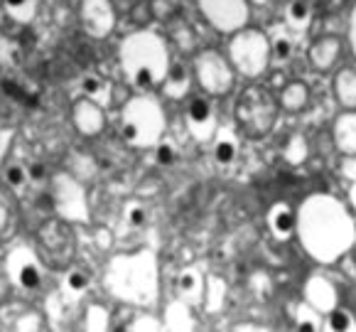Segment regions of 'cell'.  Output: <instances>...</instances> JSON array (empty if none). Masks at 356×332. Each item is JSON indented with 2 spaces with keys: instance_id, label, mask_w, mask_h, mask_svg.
<instances>
[{
  "instance_id": "7bdbcfd3",
  "label": "cell",
  "mask_w": 356,
  "mask_h": 332,
  "mask_svg": "<svg viewBox=\"0 0 356 332\" xmlns=\"http://www.w3.org/2000/svg\"><path fill=\"white\" fill-rule=\"evenodd\" d=\"M13 138H15V133H13L10 128H6V131H0V165H3V158L8 155V150H10Z\"/></svg>"
},
{
  "instance_id": "8d00e7d4",
  "label": "cell",
  "mask_w": 356,
  "mask_h": 332,
  "mask_svg": "<svg viewBox=\"0 0 356 332\" xmlns=\"http://www.w3.org/2000/svg\"><path fill=\"white\" fill-rule=\"evenodd\" d=\"M147 221V210L140 205V202H133V205L126 207V224L131 229H143Z\"/></svg>"
},
{
  "instance_id": "4316f807",
  "label": "cell",
  "mask_w": 356,
  "mask_h": 332,
  "mask_svg": "<svg viewBox=\"0 0 356 332\" xmlns=\"http://www.w3.org/2000/svg\"><path fill=\"white\" fill-rule=\"evenodd\" d=\"M270 40V59L278 64H285L293 59V52H295V35L285 27H278L275 35L268 37Z\"/></svg>"
},
{
  "instance_id": "7a4b0ae2",
  "label": "cell",
  "mask_w": 356,
  "mask_h": 332,
  "mask_svg": "<svg viewBox=\"0 0 356 332\" xmlns=\"http://www.w3.org/2000/svg\"><path fill=\"white\" fill-rule=\"evenodd\" d=\"M104 285L115 301L136 308H152L160 295V269L152 251L118 253L108 261Z\"/></svg>"
},
{
  "instance_id": "bcb514c9",
  "label": "cell",
  "mask_w": 356,
  "mask_h": 332,
  "mask_svg": "<svg viewBox=\"0 0 356 332\" xmlns=\"http://www.w3.org/2000/svg\"><path fill=\"white\" fill-rule=\"evenodd\" d=\"M285 84H288V79H285V74H283V72H275V74L270 77V91H273V89H278V91H280Z\"/></svg>"
},
{
  "instance_id": "83f0119b",
  "label": "cell",
  "mask_w": 356,
  "mask_h": 332,
  "mask_svg": "<svg viewBox=\"0 0 356 332\" xmlns=\"http://www.w3.org/2000/svg\"><path fill=\"white\" fill-rule=\"evenodd\" d=\"M226 293H229V285L221 276H207V288H204V301L202 308L207 313H219L226 303Z\"/></svg>"
},
{
  "instance_id": "44dd1931",
  "label": "cell",
  "mask_w": 356,
  "mask_h": 332,
  "mask_svg": "<svg viewBox=\"0 0 356 332\" xmlns=\"http://www.w3.org/2000/svg\"><path fill=\"white\" fill-rule=\"evenodd\" d=\"M192 77L194 74L189 72L187 67L172 64L168 77H165V81L160 84V89H163V94L168 96V99H184V96L189 94V86H192Z\"/></svg>"
},
{
  "instance_id": "8fae6325",
  "label": "cell",
  "mask_w": 356,
  "mask_h": 332,
  "mask_svg": "<svg viewBox=\"0 0 356 332\" xmlns=\"http://www.w3.org/2000/svg\"><path fill=\"white\" fill-rule=\"evenodd\" d=\"M197 6L219 32H236L248 22V0H197Z\"/></svg>"
},
{
  "instance_id": "5b68a950",
  "label": "cell",
  "mask_w": 356,
  "mask_h": 332,
  "mask_svg": "<svg viewBox=\"0 0 356 332\" xmlns=\"http://www.w3.org/2000/svg\"><path fill=\"white\" fill-rule=\"evenodd\" d=\"M35 251L44 269L67 271L76 256V234L72 229V221L62 219V216L42 221L35 234Z\"/></svg>"
},
{
  "instance_id": "60d3db41",
  "label": "cell",
  "mask_w": 356,
  "mask_h": 332,
  "mask_svg": "<svg viewBox=\"0 0 356 332\" xmlns=\"http://www.w3.org/2000/svg\"><path fill=\"white\" fill-rule=\"evenodd\" d=\"M160 187H163V182H160L157 177H145V180H140V182H138L136 195L138 197H152V195H157V192H160Z\"/></svg>"
},
{
  "instance_id": "e575fe53",
  "label": "cell",
  "mask_w": 356,
  "mask_h": 332,
  "mask_svg": "<svg viewBox=\"0 0 356 332\" xmlns=\"http://www.w3.org/2000/svg\"><path fill=\"white\" fill-rule=\"evenodd\" d=\"M309 153V145H307V138L302 133H295V136L288 138L285 143V150H283V158L288 160L290 165H302L307 160Z\"/></svg>"
},
{
  "instance_id": "603a6c76",
  "label": "cell",
  "mask_w": 356,
  "mask_h": 332,
  "mask_svg": "<svg viewBox=\"0 0 356 332\" xmlns=\"http://www.w3.org/2000/svg\"><path fill=\"white\" fill-rule=\"evenodd\" d=\"M285 25L293 35H302L312 25V8L307 0H290L285 8Z\"/></svg>"
},
{
  "instance_id": "f546056e",
  "label": "cell",
  "mask_w": 356,
  "mask_h": 332,
  "mask_svg": "<svg viewBox=\"0 0 356 332\" xmlns=\"http://www.w3.org/2000/svg\"><path fill=\"white\" fill-rule=\"evenodd\" d=\"M91 285V278L89 274H86L84 269H76V266H69L67 271H64V288L62 293L67 295V298H72V301H76V298H81V295L89 290Z\"/></svg>"
},
{
  "instance_id": "f5cc1de1",
  "label": "cell",
  "mask_w": 356,
  "mask_h": 332,
  "mask_svg": "<svg viewBox=\"0 0 356 332\" xmlns=\"http://www.w3.org/2000/svg\"><path fill=\"white\" fill-rule=\"evenodd\" d=\"M0 8H3V0H0Z\"/></svg>"
},
{
  "instance_id": "ab89813d",
  "label": "cell",
  "mask_w": 356,
  "mask_h": 332,
  "mask_svg": "<svg viewBox=\"0 0 356 332\" xmlns=\"http://www.w3.org/2000/svg\"><path fill=\"white\" fill-rule=\"evenodd\" d=\"M155 160L157 165H172L177 160V148L170 141H160L155 145Z\"/></svg>"
},
{
  "instance_id": "2e32d148",
  "label": "cell",
  "mask_w": 356,
  "mask_h": 332,
  "mask_svg": "<svg viewBox=\"0 0 356 332\" xmlns=\"http://www.w3.org/2000/svg\"><path fill=\"white\" fill-rule=\"evenodd\" d=\"M305 301L314 310H320L322 315H327V313L339 306V295H337V288L332 285V280H327L325 276H312L305 283Z\"/></svg>"
},
{
  "instance_id": "e0dca14e",
  "label": "cell",
  "mask_w": 356,
  "mask_h": 332,
  "mask_svg": "<svg viewBox=\"0 0 356 332\" xmlns=\"http://www.w3.org/2000/svg\"><path fill=\"white\" fill-rule=\"evenodd\" d=\"M175 288H177V295L189 306H200L204 301V288H207V276L200 266H187L177 274V280H175Z\"/></svg>"
},
{
  "instance_id": "74e56055",
  "label": "cell",
  "mask_w": 356,
  "mask_h": 332,
  "mask_svg": "<svg viewBox=\"0 0 356 332\" xmlns=\"http://www.w3.org/2000/svg\"><path fill=\"white\" fill-rule=\"evenodd\" d=\"M126 330H165V325L160 317L150 315V313H143V315H138L136 320L128 322Z\"/></svg>"
},
{
  "instance_id": "f6af8a7d",
  "label": "cell",
  "mask_w": 356,
  "mask_h": 332,
  "mask_svg": "<svg viewBox=\"0 0 356 332\" xmlns=\"http://www.w3.org/2000/svg\"><path fill=\"white\" fill-rule=\"evenodd\" d=\"M111 242H113V237H111V232H108V229L101 227L99 232H96V246L108 248V246H111Z\"/></svg>"
},
{
  "instance_id": "5bb4252c",
  "label": "cell",
  "mask_w": 356,
  "mask_h": 332,
  "mask_svg": "<svg viewBox=\"0 0 356 332\" xmlns=\"http://www.w3.org/2000/svg\"><path fill=\"white\" fill-rule=\"evenodd\" d=\"M72 123L81 136H99L106 128V106H101L89 96H79L72 104Z\"/></svg>"
},
{
  "instance_id": "4dcf8cb0",
  "label": "cell",
  "mask_w": 356,
  "mask_h": 332,
  "mask_svg": "<svg viewBox=\"0 0 356 332\" xmlns=\"http://www.w3.org/2000/svg\"><path fill=\"white\" fill-rule=\"evenodd\" d=\"M293 317H295V327L302 330V332H314V330H322V327H325V317H322V313L314 310L307 301L295 306Z\"/></svg>"
},
{
  "instance_id": "d6a6232c",
  "label": "cell",
  "mask_w": 356,
  "mask_h": 332,
  "mask_svg": "<svg viewBox=\"0 0 356 332\" xmlns=\"http://www.w3.org/2000/svg\"><path fill=\"white\" fill-rule=\"evenodd\" d=\"M3 182L8 184V187H13L15 192H22L30 182V168H27L25 163H20V160H13V163H8L6 168H3Z\"/></svg>"
},
{
  "instance_id": "ffe728a7",
  "label": "cell",
  "mask_w": 356,
  "mask_h": 332,
  "mask_svg": "<svg viewBox=\"0 0 356 332\" xmlns=\"http://www.w3.org/2000/svg\"><path fill=\"white\" fill-rule=\"evenodd\" d=\"M339 49H341V42L337 37L327 35V37H320V40H314L312 47H309V64H312L317 72H330L334 67L337 57H339Z\"/></svg>"
},
{
  "instance_id": "b9f144b4",
  "label": "cell",
  "mask_w": 356,
  "mask_h": 332,
  "mask_svg": "<svg viewBox=\"0 0 356 332\" xmlns=\"http://www.w3.org/2000/svg\"><path fill=\"white\" fill-rule=\"evenodd\" d=\"M27 168H30V182L32 184L44 182V180H47V168H44L42 163H30Z\"/></svg>"
},
{
  "instance_id": "ee69618b",
  "label": "cell",
  "mask_w": 356,
  "mask_h": 332,
  "mask_svg": "<svg viewBox=\"0 0 356 332\" xmlns=\"http://www.w3.org/2000/svg\"><path fill=\"white\" fill-rule=\"evenodd\" d=\"M349 47H351V54L356 59V6L351 10V17H349Z\"/></svg>"
},
{
  "instance_id": "9c48e42d",
  "label": "cell",
  "mask_w": 356,
  "mask_h": 332,
  "mask_svg": "<svg viewBox=\"0 0 356 332\" xmlns=\"http://www.w3.org/2000/svg\"><path fill=\"white\" fill-rule=\"evenodd\" d=\"M234 72L229 59H224L214 49H202L192 59V74L202 91L209 96H224L234 89Z\"/></svg>"
},
{
  "instance_id": "681fc988",
  "label": "cell",
  "mask_w": 356,
  "mask_h": 332,
  "mask_svg": "<svg viewBox=\"0 0 356 332\" xmlns=\"http://www.w3.org/2000/svg\"><path fill=\"white\" fill-rule=\"evenodd\" d=\"M236 330H258V325H253V322H241V325H236Z\"/></svg>"
},
{
  "instance_id": "f35d334b",
  "label": "cell",
  "mask_w": 356,
  "mask_h": 332,
  "mask_svg": "<svg viewBox=\"0 0 356 332\" xmlns=\"http://www.w3.org/2000/svg\"><path fill=\"white\" fill-rule=\"evenodd\" d=\"M15 330H25V332L42 330V315H40V313H37V310H27V313H22V315L15 320Z\"/></svg>"
},
{
  "instance_id": "7c38bea8",
  "label": "cell",
  "mask_w": 356,
  "mask_h": 332,
  "mask_svg": "<svg viewBox=\"0 0 356 332\" xmlns=\"http://www.w3.org/2000/svg\"><path fill=\"white\" fill-rule=\"evenodd\" d=\"M79 22L94 40H104L115 27V10L111 0H81L79 3Z\"/></svg>"
},
{
  "instance_id": "f1b7e54d",
  "label": "cell",
  "mask_w": 356,
  "mask_h": 332,
  "mask_svg": "<svg viewBox=\"0 0 356 332\" xmlns=\"http://www.w3.org/2000/svg\"><path fill=\"white\" fill-rule=\"evenodd\" d=\"M111 89L113 86L108 84V79H104L99 74H86L84 79H81V96H89V99L99 101L106 109L111 104Z\"/></svg>"
},
{
  "instance_id": "8992f818",
  "label": "cell",
  "mask_w": 356,
  "mask_h": 332,
  "mask_svg": "<svg viewBox=\"0 0 356 332\" xmlns=\"http://www.w3.org/2000/svg\"><path fill=\"white\" fill-rule=\"evenodd\" d=\"M278 99L266 86H248L236 101L234 118L248 138H263L278 121Z\"/></svg>"
},
{
  "instance_id": "277c9868",
  "label": "cell",
  "mask_w": 356,
  "mask_h": 332,
  "mask_svg": "<svg viewBox=\"0 0 356 332\" xmlns=\"http://www.w3.org/2000/svg\"><path fill=\"white\" fill-rule=\"evenodd\" d=\"M168 131V116L150 94H136L121 109V136L133 148H155Z\"/></svg>"
},
{
  "instance_id": "52a82bcc",
  "label": "cell",
  "mask_w": 356,
  "mask_h": 332,
  "mask_svg": "<svg viewBox=\"0 0 356 332\" xmlns=\"http://www.w3.org/2000/svg\"><path fill=\"white\" fill-rule=\"evenodd\" d=\"M229 62L236 72L248 79H256L270 67V40L261 30L241 27L229 40Z\"/></svg>"
},
{
  "instance_id": "836d02e7",
  "label": "cell",
  "mask_w": 356,
  "mask_h": 332,
  "mask_svg": "<svg viewBox=\"0 0 356 332\" xmlns=\"http://www.w3.org/2000/svg\"><path fill=\"white\" fill-rule=\"evenodd\" d=\"M322 330H332V332H351L356 330V317L351 315L346 308L337 306L334 310H330L325 315V327Z\"/></svg>"
},
{
  "instance_id": "7dc6e473",
  "label": "cell",
  "mask_w": 356,
  "mask_h": 332,
  "mask_svg": "<svg viewBox=\"0 0 356 332\" xmlns=\"http://www.w3.org/2000/svg\"><path fill=\"white\" fill-rule=\"evenodd\" d=\"M344 175L349 180H356V155H349V160H346V165H344Z\"/></svg>"
},
{
  "instance_id": "1f68e13d",
  "label": "cell",
  "mask_w": 356,
  "mask_h": 332,
  "mask_svg": "<svg viewBox=\"0 0 356 332\" xmlns=\"http://www.w3.org/2000/svg\"><path fill=\"white\" fill-rule=\"evenodd\" d=\"M8 17L20 25H30L37 15V0H3Z\"/></svg>"
},
{
  "instance_id": "c3c4849f",
  "label": "cell",
  "mask_w": 356,
  "mask_h": 332,
  "mask_svg": "<svg viewBox=\"0 0 356 332\" xmlns=\"http://www.w3.org/2000/svg\"><path fill=\"white\" fill-rule=\"evenodd\" d=\"M349 202H351V210L356 212V180H354V184H351V190H349Z\"/></svg>"
},
{
  "instance_id": "cb8c5ba5",
  "label": "cell",
  "mask_w": 356,
  "mask_h": 332,
  "mask_svg": "<svg viewBox=\"0 0 356 332\" xmlns=\"http://www.w3.org/2000/svg\"><path fill=\"white\" fill-rule=\"evenodd\" d=\"M334 96L346 111L356 109V69L346 67L334 77Z\"/></svg>"
},
{
  "instance_id": "30bf717a",
  "label": "cell",
  "mask_w": 356,
  "mask_h": 332,
  "mask_svg": "<svg viewBox=\"0 0 356 332\" xmlns=\"http://www.w3.org/2000/svg\"><path fill=\"white\" fill-rule=\"evenodd\" d=\"M6 276L15 288L22 290H35L40 288L44 276V264L37 256L35 246H25L17 244L8 251L6 256Z\"/></svg>"
},
{
  "instance_id": "3957f363",
  "label": "cell",
  "mask_w": 356,
  "mask_h": 332,
  "mask_svg": "<svg viewBox=\"0 0 356 332\" xmlns=\"http://www.w3.org/2000/svg\"><path fill=\"white\" fill-rule=\"evenodd\" d=\"M118 62H121L128 84L140 94L160 89L170 67H172L165 37H160L152 30H138L123 37L121 49H118Z\"/></svg>"
},
{
  "instance_id": "d6986e66",
  "label": "cell",
  "mask_w": 356,
  "mask_h": 332,
  "mask_svg": "<svg viewBox=\"0 0 356 332\" xmlns=\"http://www.w3.org/2000/svg\"><path fill=\"white\" fill-rule=\"evenodd\" d=\"M332 138L339 153L356 155V109L344 111L341 116H337L334 126H332Z\"/></svg>"
},
{
  "instance_id": "9a60e30c",
  "label": "cell",
  "mask_w": 356,
  "mask_h": 332,
  "mask_svg": "<svg viewBox=\"0 0 356 332\" xmlns=\"http://www.w3.org/2000/svg\"><path fill=\"white\" fill-rule=\"evenodd\" d=\"M20 229V202L17 192L0 182V244H8L17 237Z\"/></svg>"
},
{
  "instance_id": "484cf974",
  "label": "cell",
  "mask_w": 356,
  "mask_h": 332,
  "mask_svg": "<svg viewBox=\"0 0 356 332\" xmlns=\"http://www.w3.org/2000/svg\"><path fill=\"white\" fill-rule=\"evenodd\" d=\"M236 158H238V141H236L234 131L219 128L214 136V160L219 165H234Z\"/></svg>"
},
{
  "instance_id": "d4e9b609",
  "label": "cell",
  "mask_w": 356,
  "mask_h": 332,
  "mask_svg": "<svg viewBox=\"0 0 356 332\" xmlns=\"http://www.w3.org/2000/svg\"><path fill=\"white\" fill-rule=\"evenodd\" d=\"M307 101H309V89H307V84H302V81H288V84L278 91L280 109L293 111V113L302 111L305 106H307Z\"/></svg>"
},
{
  "instance_id": "7402d4cb",
  "label": "cell",
  "mask_w": 356,
  "mask_h": 332,
  "mask_svg": "<svg viewBox=\"0 0 356 332\" xmlns=\"http://www.w3.org/2000/svg\"><path fill=\"white\" fill-rule=\"evenodd\" d=\"M165 330H194V315H192V306L184 303L182 298L172 301L165 308V317H163Z\"/></svg>"
},
{
  "instance_id": "816d5d0a",
  "label": "cell",
  "mask_w": 356,
  "mask_h": 332,
  "mask_svg": "<svg viewBox=\"0 0 356 332\" xmlns=\"http://www.w3.org/2000/svg\"><path fill=\"white\" fill-rule=\"evenodd\" d=\"M349 253H354V258H356V242H354V246H351V251Z\"/></svg>"
},
{
  "instance_id": "4fadbf2b",
  "label": "cell",
  "mask_w": 356,
  "mask_h": 332,
  "mask_svg": "<svg viewBox=\"0 0 356 332\" xmlns=\"http://www.w3.org/2000/svg\"><path fill=\"white\" fill-rule=\"evenodd\" d=\"M187 128L197 143H211L219 131L216 111L207 96H194L187 106Z\"/></svg>"
},
{
  "instance_id": "f907efd6",
  "label": "cell",
  "mask_w": 356,
  "mask_h": 332,
  "mask_svg": "<svg viewBox=\"0 0 356 332\" xmlns=\"http://www.w3.org/2000/svg\"><path fill=\"white\" fill-rule=\"evenodd\" d=\"M251 3H256V6H266L268 0H251Z\"/></svg>"
},
{
  "instance_id": "6da1fadb",
  "label": "cell",
  "mask_w": 356,
  "mask_h": 332,
  "mask_svg": "<svg viewBox=\"0 0 356 332\" xmlns=\"http://www.w3.org/2000/svg\"><path fill=\"white\" fill-rule=\"evenodd\" d=\"M295 234L300 246L317 264H337L356 242V224L351 212L332 195H309L298 207Z\"/></svg>"
},
{
  "instance_id": "ba28073f",
  "label": "cell",
  "mask_w": 356,
  "mask_h": 332,
  "mask_svg": "<svg viewBox=\"0 0 356 332\" xmlns=\"http://www.w3.org/2000/svg\"><path fill=\"white\" fill-rule=\"evenodd\" d=\"M49 197H52V207L57 216L72 221V224H89L91 221L89 197H86L84 184L79 182L74 175H52V180H49Z\"/></svg>"
},
{
  "instance_id": "d590c367",
  "label": "cell",
  "mask_w": 356,
  "mask_h": 332,
  "mask_svg": "<svg viewBox=\"0 0 356 332\" xmlns=\"http://www.w3.org/2000/svg\"><path fill=\"white\" fill-rule=\"evenodd\" d=\"M111 327V315L108 310H106L104 306H99V303H91L89 308H86L84 313V330L89 332H104Z\"/></svg>"
},
{
  "instance_id": "ac0fdd59",
  "label": "cell",
  "mask_w": 356,
  "mask_h": 332,
  "mask_svg": "<svg viewBox=\"0 0 356 332\" xmlns=\"http://www.w3.org/2000/svg\"><path fill=\"white\" fill-rule=\"evenodd\" d=\"M295 227H298V214H295V210L290 205L275 202L268 210V229H270L275 242H288L295 234Z\"/></svg>"
}]
</instances>
